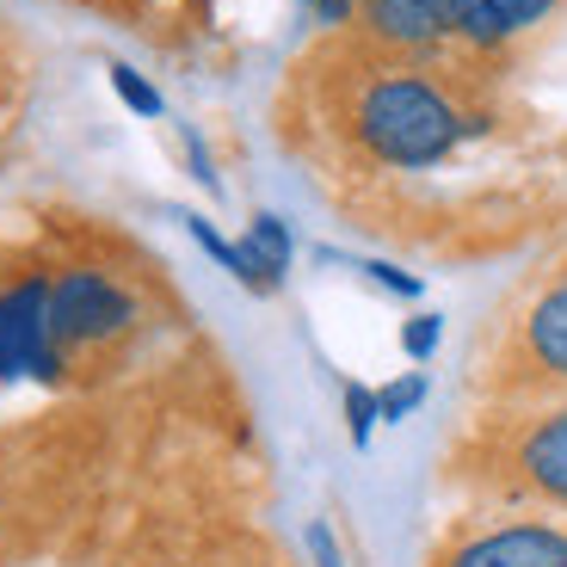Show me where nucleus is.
<instances>
[{
	"label": "nucleus",
	"instance_id": "nucleus-1",
	"mask_svg": "<svg viewBox=\"0 0 567 567\" xmlns=\"http://www.w3.org/2000/svg\"><path fill=\"white\" fill-rule=\"evenodd\" d=\"M475 130L482 124L420 69H377L352 100V142L377 167H395V173L439 167Z\"/></svg>",
	"mask_w": 567,
	"mask_h": 567
},
{
	"label": "nucleus",
	"instance_id": "nucleus-6",
	"mask_svg": "<svg viewBox=\"0 0 567 567\" xmlns=\"http://www.w3.org/2000/svg\"><path fill=\"white\" fill-rule=\"evenodd\" d=\"M512 482L543 506H567V401L525 425V439L512 451Z\"/></svg>",
	"mask_w": 567,
	"mask_h": 567
},
{
	"label": "nucleus",
	"instance_id": "nucleus-15",
	"mask_svg": "<svg viewBox=\"0 0 567 567\" xmlns=\"http://www.w3.org/2000/svg\"><path fill=\"white\" fill-rule=\"evenodd\" d=\"M309 7H315V25H327V31H340L358 19V0H309Z\"/></svg>",
	"mask_w": 567,
	"mask_h": 567
},
{
	"label": "nucleus",
	"instance_id": "nucleus-8",
	"mask_svg": "<svg viewBox=\"0 0 567 567\" xmlns=\"http://www.w3.org/2000/svg\"><path fill=\"white\" fill-rule=\"evenodd\" d=\"M525 364L543 383H567V284H555L549 297L525 315Z\"/></svg>",
	"mask_w": 567,
	"mask_h": 567
},
{
	"label": "nucleus",
	"instance_id": "nucleus-16",
	"mask_svg": "<svg viewBox=\"0 0 567 567\" xmlns=\"http://www.w3.org/2000/svg\"><path fill=\"white\" fill-rule=\"evenodd\" d=\"M302 7H309V0H302Z\"/></svg>",
	"mask_w": 567,
	"mask_h": 567
},
{
	"label": "nucleus",
	"instance_id": "nucleus-12",
	"mask_svg": "<svg viewBox=\"0 0 567 567\" xmlns=\"http://www.w3.org/2000/svg\"><path fill=\"white\" fill-rule=\"evenodd\" d=\"M439 340H444V321H439V315H413V321L401 327V346H408L413 364H425V358L439 352Z\"/></svg>",
	"mask_w": 567,
	"mask_h": 567
},
{
	"label": "nucleus",
	"instance_id": "nucleus-13",
	"mask_svg": "<svg viewBox=\"0 0 567 567\" xmlns=\"http://www.w3.org/2000/svg\"><path fill=\"white\" fill-rule=\"evenodd\" d=\"M346 420H352V439L364 444L370 432H377V420H383V413H377V389H364V383H346Z\"/></svg>",
	"mask_w": 567,
	"mask_h": 567
},
{
	"label": "nucleus",
	"instance_id": "nucleus-10",
	"mask_svg": "<svg viewBox=\"0 0 567 567\" xmlns=\"http://www.w3.org/2000/svg\"><path fill=\"white\" fill-rule=\"evenodd\" d=\"M105 74H112V93H117V100H124L136 117H161V112H167V100H161V93H155L148 81H142V74L130 69V62H112Z\"/></svg>",
	"mask_w": 567,
	"mask_h": 567
},
{
	"label": "nucleus",
	"instance_id": "nucleus-11",
	"mask_svg": "<svg viewBox=\"0 0 567 567\" xmlns=\"http://www.w3.org/2000/svg\"><path fill=\"white\" fill-rule=\"evenodd\" d=\"M420 401H425V377H420V370H408L401 383L377 389V413H383V420H408V413L420 408Z\"/></svg>",
	"mask_w": 567,
	"mask_h": 567
},
{
	"label": "nucleus",
	"instance_id": "nucleus-7",
	"mask_svg": "<svg viewBox=\"0 0 567 567\" xmlns=\"http://www.w3.org/2000/svg\"><path fill=\"white\" fill-rule=\"evenodd\" d=\"M549 13L555 0H451V38L468 50H506L530 38Z\"/></svg>",
	"mask_w": 567,
	"mask_h": 567
},
{
	"label": "nucleus",
	"instance_id": "nucleus-4",
	"mask_svg": "<svg viewBox=\"0 0 567 567\" xmlns=\"http://www.w3.org/2000/svg\"><path fill=\"white\" fill-rule=\"evenodd\" d=\"M432 567H567V525L561 518H512L475 537L451 543Z\"/></svg>",
	"mask_w": 567,
	"mask_h": 567
},
{
	"label": "nucleus",
	"instance_id": "nucleus-2",
	"mask_svg": "<svg viewBox=\"0 0 567 567\" xmlns=\"http://www.w3.org/2000/svg\"><path fill=\"white\" fill-rule=\"evenodd\" d=\"M142 321V302L130 297V284H117L100 266H69L50 278V333H56L62 358L112 352L117 340H130Z\"/></svg>",
	"mask_w": 567,
	"mask_h": 567
},
{
	"label": "nucleus",
	"instance_id": "nucleus-14",
	"mask_svg": "<svg viewBox=\"0 0 567 567\" xmlns=\"http://www.w3.org/2000/svg\"><path fill=\"white\" fill-rule=\"evenodd\" d=\"M364 271L383 290H395V297H420V278H408V271H395V266H383V259H364Z\"/></svg>",
	"mask_w": 567,
	"mask_h": 567
},
{
	"label": "nucleus",
	"instance_id": "nucleus-9",
	"mask_svg": "<svg viewBox=\"0 0 567 567\" xmlns=\"http://www.w3.org/2000/svg\"><path fill=\"white\" fill-rule=\"evenodd\" d=\"M247 254L259 259V271H266L271 284H284V271H290V259H297V241H290L284 216L259 210L254 223H247Z\"/></svg>",
	"mask_w": 567,
	"mask_h": 567
},
{
	"label": "nucleus",
	"instance_id": "nucleus-5",
	"mask_svg": "<svg viewBox=\"0 0 567 567\" xmlns=\"http://www.w3.org/2000/svg\"><path fill=\"white\" fill-rule=\"evenodd\" d=\"M358 25L383 50L432 56L439 43H451V0H358Z\"/></svg>",
	"mask_w": 567,
	"mask_h": 567
},
{
	"label": "nucleus",
	"instance_id": "nucleus-3",
	"mask_svg": "<svg viewBox=\"0 0 567 567\" xmlns=\"http://www.w3.org/2000/svg\"><path fill=\"white\" fill-rule=\"evenodd\" d=\"M69 358L50 333V278L0 290V383H62Z\"/></svg>",
	"mask_w": 567,
	"mask_h": 567
}]
</instances>
